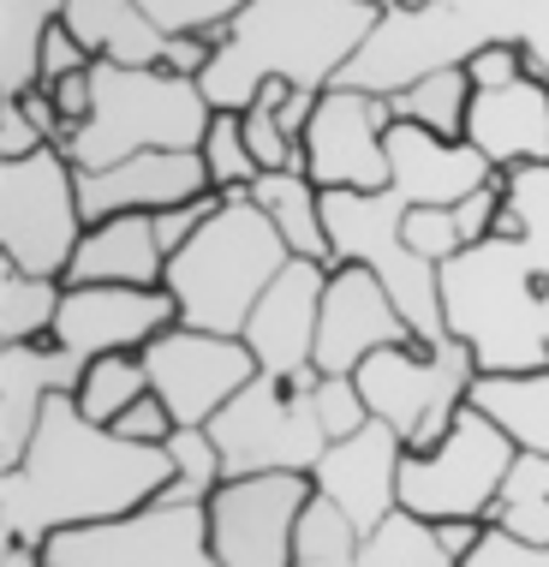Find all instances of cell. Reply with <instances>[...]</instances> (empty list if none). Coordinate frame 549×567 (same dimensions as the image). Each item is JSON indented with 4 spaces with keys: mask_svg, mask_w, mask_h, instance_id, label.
I'll return each instance as SVG.
<instances>
[{
    "mask_svg": "<svg viewBox=\"0 0 549 567\" xmlns=\"http://www.w3.org/2000/svg\"><path fill=\"white\" fill-rule=\"evenodd\" d=\"M174 484L167 449H137L108 424H90L72 394H54L42 431L12 472H0V538L49 544L54 532L126 519Z\"/></svg>",
    "mask_w": 549,
    "mask_h": 567,
    "instance_id": "6da1fadb",
    "label": "cell"
},
{
    "mask_svg": "<svg viewBox=\"0 0 549 567\" xmlns=\"http://www.w3.org/2000/svg\"><path fill=\"white\" fill-rule=\"evenodd\" d=\"M376 24L383 7L364 0H251L221 30L216 66L197 84L216 114H246L269 79H287L293 90H334Z\"/></svg>",
    "mask_w": 549,
    "mask_h": 567,
    "instance_id": "7a4b0ae2",
    "label": "cell"
},
{
    "mask_svg": "<svg viewBox=\"0 0 549 567\" xmlns=\"http://www.w3.org/2000/svg\"><path fill=\"white\" fill-rule=\"evenodd\" d=\"M442 323L472 347L484 377L549 371L543 269L514 239H484L442 264Z\"/></svg>",
    "mask_w": 549,
    "mask_h": 567,
    "instance_id": "3957f363",
    "label": "cell"
},
{
    "mask_svg": "<svg viewBox=\"0 0 549 567\" xmlns=\"http://www.w3.org/2000/svg\"><path fill=\"white\" fill-rule=\"evenodd\" d=\"M293 264L281 227L251 197H221V209L167 257V293L179 305V323L204 334H246L257 299Z\"/></svg>",
    "mask_w": 549,
    "mask_h": 567,
    "instance_id": "277c9868",
    "label": "cell"
},
{
    "mask_svg": "<svg viewBox=\"0 0 549 567\" xmlns=\"http://www.w3.org/2000/svg\"><path fill=\"white\" fill-rule=\"evenodd\" d=\"M90 84H96V109L60 144L79 174L144 156V150H204L216 109H209L197 79H179L167 66H114V60H96Z\"/></svg>",
    "mask_w": 549,
    "mask_h": 567,
    "instance_id": "5b68a950",
    "label": "cell"
},
{
    "mask_svg": "<svg viewBox=\"0 0 549 567\" xmlns=\"http://www.w3.org/2000/svg\"><path fill=\"white\" fill-rule=\"evenodd\" d=\"M406 197L401 192H323V221L334 239V264H364L389 287L424 347L448 341L442 323V269L406 245Z\"/></svg>",
    "mask_w": 549,
    "mask_h": 567,
    "instance_id": "8992f818",
    "label": "cell"
},
{
    "mask_svg": "<svg viewBox=\"0 0 549 567\" xmlns=\"http://www.w3.org/2000/svg\"><path fill=\"white\" fill-rule=\"evenodd\" d=\"M317 382H323L317 364H304L293 377L257 371L209 419V436L221 442V460H227V478H251V472H317V460L329 454V431L317 419Z\"/></svg>",
    "mask_w": 549,
    "mask_h": 567,
    "instance_id": "52a82bcc",
    "label": "cell"
},
{
    "mask_svg": "<svg viewBox=\"0 0 549 567\" xmlns=\"http://www.w3.org/2000/svg\"><path fill=\"white\" fill-rule=\"evenodd\" d=\"M478 359H472L466 341H412V347H383L371 352V359L353 371L364 406H371V419H383L401 431L406 454H424L436 449L442 436L454 431V419H460V406L472 401V382H478Z\"/></svg>",
    "mask_w": 549,
    "mask_h": 567,
    "instance_id": "ba28073f",
    "label": "cell"
},
{
    "mask_svg": "<svg viewBox=\"0 0 549 567\" xmlns=\"http://www.w3.org/2000/svg\"><path fill=\"white\" fill-rule=\"evenodd\" d=\"M84 234L90 221L79 204V167L66 150L49 144L30 162H0V264L66 281Z\"/></svg>",
    "mask_w": 549,
    "mask_h": 567,
    "instance_id": "9c48e42d",
    "label": "cell"
},
{
    "mask_svg": "<svg viewBox=\"0 0 549 567\" xmlns=\"http://www.w3.org/2000/svg\"><path fill=\"white\" fill-rule=\"evenodd\" d=\"M514 460L520 449L508 442V431L466 401L436 449L401 460V508L418 519H484L490 526Z\"/></svg>",
    "mask_w": 549,
    "mask_h": 567,
    "instance_id": "30bf717a",
    "label": "cell"
},
{
    "mask_svg": "<svg viewBox=\"0 0 549 567\" xmlns=\"http://www.w3.org/2000/svg\"><path fill=\"white\" fill-rule=\"evenodd\" d=\"M49 567H221L209 549V508L204 502H149L126 519L54 532Z\"/></svg>",
    "mask_w": 549,
    "mask_h": 567,
    "instance_id": "8fae6325",
    "label": "cell"
},
{
    "mask_svg": "<svg viewBox=\"0 0 549 567\" xmlns=\"http://www.w3.org/2000/svg\"><path fill=\"white\" fill-rule=\"evenodd\" d=\"M311 472H251L221 478L209 508V549L221 567H293L299 519L311 508Z\"/></svg>",
    "mask_w": 549,
    "mask_h": 567,
    "instance_id": "7c38bea8",
    "label": "cell"
},
{
    "mask_svg": "<svg viewBox=\"0 0 549 567\" xmlns=\"http://www.w3.org/2000/svg\"><path fill=\"white\" fill-rule=\"evenodd\" d=\"M490 42L478 24L448 0H431L424 12L389 7L383 24L371 30V42L353 54V66L341 72L346 90H376V96H401L418 79H431L442 66H466V54Z\"/></svg>",
    "mask_w": 549,
    "mask_h": 567,
    "instance_id": "4fadbf2b",
    "label": "cell"
},
{
    "mask_svg": "<svg viewBox=\"0 0 549 567\" xmlns=\"http://www.w3.org/2000/svg\"><path fill=\"white\" fill-rule=\"evenodd\" d=\"M137 359L149 371V394H162L174 424H209L257 377V359L239 334H204L186 323L156 334Z\"/></svg>",
    "mask_w": 549,
    "mask_h": 567,
    "instance_id": "5bb4252c",
    "label": "cell"
},
{
    "mask_svg": "<svg viewBox=\"0 0 549 567\" xmlns=\"http://www.w3.org/2000/svg\"><path fill=\"white\" fill-rule=\"evenodd\" d=\"M389 126L394 109L376 90L334 84L304 132V174L323 192H389Z\"/></svg>",
    "mask_w": 549,
    "mask_h": 567,
    "instance_id": "9a60e30c",
    "label": "cell"
},
{
    "mask_svg": "<svg viewBox=\"0 0 549 567\" xmlns=\"http://www.w3.org/2000/svg\"><path fill=\"white\" fill-rule=\"evenodd\" d=\"M418 334L389 299L364 264H334L323 287V323H317V371L323 377H353L371 352L383 347H412Z\"/></svg>",
    "mask_w": 549,
    "mask_h": 567,
    "instance_id": "2e32d148",
    "label": "cell"
},
{
    "mask_svg": "<svg viewBox=\"0 0 549 567\" xmlns=\"http://www.w3.org/2000/svg\"><path fill=\"white\" fill-rule=\"evenodd\" d=\"M167 329H179V305L167 287H66L54 341L90 364L108 352H144Z\"/></svg>",
    "mask_w": 549,
    "mask_h": 567,
    "instance_id": "e0dca14e",
    "label": "cell"
},
{
    "mask_svg": "<svg viewBox=\"0 0 549 567\" xmlns=\"http://www.w3.org/2000/svg\"><path fill=\"white\" fill-rule=\"evenodd\" d=\"M197 197H221L209 186L204 150H144L96 174H79V204L84 221L108 216H162V209H186Z\"/></svg>",
    "mask_w": 549,
    "mask_h": 567,
    "instance_id": "ac0fdd59",
    "label": "cell"
},
{
    "mask_svg": "<svg viewBox=\"0 0 549 567\" xmlns=\"http://www.w3.org/2000/svg\"><path fill=\"white\" fill-rule=\"evenodd\" d=\"M401 460H406L401 431L383 419H371L364 431L329 442V454L317 460L311 484H317V496H329L334 508L353 519L359 538H371V532L401 508Z\"/></svg>",
    "mask_w": 549,
    "mask_h": 567,
    "instance_id": "d6986e66",
    "label": "cell"
},
{
    "mask_svg": "<svg viewBox=\"0 0 549 567\" xmlns=\"http://www.w3.org/2000/svg\"><path fill=\"white\" fill-rule=\"evenodd\" d=\"M323 287H329V269L293 257V264L269 281V293L257 299V311H251V323H246L239 341L251 347V359H257L263 377H293V371H304V364H317Z\"/></svg>",
    "mask_w": 549,
    "mask_h": 567,
    "instance_id": "ffe728a7",
    "label": "cell"
},
{
    "mask_svg": "<svg viewBox=\"0 0 549 567\" xmlns=\"http://www.w3.org/2000/svg\"><path fill=\"white\" fill-rule=\"evenodd\" d=\"M84 359H72L54 334L24 347H0V472H12L42 431L54 394H79Z\"/></svg>",
    "mask_w": 549,
    "mask_h": 567,
    "instance_id": "44dd1931",
    "label": "cell"
},
{
    "mask_svg": "<svg viewBox=\"0 0 549 567\" xmlns=\"http://www.w3.org/2000/svg\"><path fill=\"white\" fill-rule=\"evenodd\" d=\"M466 144L478 150L496 174H526L549 167V79H520L508 90H472Z\"/></svg>",
    "mask_w": 549,
    "mask_h": 567,
    "instance_id": "7402d4cb",
    "label": "cell"
},
{
    "mask_svg": "<svg viewBox=\"0 0 549 567\" xmlns=\"http://www.w3.org/2000/svg\"><path fill=\"white\" fill-rule=\"evenodd\" d=\"M490 179H496V167L472 144H448V137H436L424 126H406V120L389 126V192H401L412 209L418 204L454 209L478 186H490Z\"/></svg>",
    "mask_w": 549,
    "mask_h": 567,
    "instance_id": "603a6c76",
    "label": "cell"
},
{
    "mask_svg": "<svg viewBox=\"0 0 549 567\" xmlns=\"http://www.w3.org/2000/svg\"><path fill=\"white\" fill-rule=\"evenodd\" d=\"M167 281V251L156 239V216H108L90 221L66 269V287H162Z\"/></svg>",
    "mask_w": 549,
    "mask_h": 567,
    "instance_id": "cb8c5ba5",
    "label": "cell"
},
{
    "mask_svg": "<svg viewBox=\"0 0 549 567\" xmlns=\"http://www.w3.org/2000/svg\"><path fill=\"white\" fill-rule=\"evenodd\" d=\"M60 24L84 42L90 60H114V66H162L167 60V30L137 0H66Z\"/></svg>",
    "mask_w": 549,
    "mask_h": 567,
    "instance_id": "d4e9b609",
    "label": "cell"
},
{
    "mask_svg": "<svg viewBox=\"0 0 549 567\" xmlns=\"http://www.w3.org/2000/svg\"><path fill=\"white\" fill-rule=\"evenodd\" d=\"M251 204L281 227V239H287V251H293V257L334 269V239H329V221H323V186H317L304 167L263 174L251 186Z\"/></svg>",
    "mask_w": 549,
    "mask_h": 567,
    "instance_id": "484cf974",
    "label": "cell"
},
{
    "mask_svg": "<svg viewBox=\"0 0 549 567\" xmlns=\"http://www.w3.org/2000/svg\"><path fill=\"white\" fill-rule=\"evenodd\" d=\"M66 19V0H0V102H24L42 84V49Z\"/></svg>",
    "mask_w": 549,
    "mask_h": 567,
    "instance_id": "4316f807",
    "label": "cell"
},
{
    "mask_svg": "<svg viewBox=\"0 0 549 567\" xmlns=\"http://www.w3.org/2000/svg\"><path fill=\"white\" fill-rule=\"evenodd\" d=\"M472 406L490 424H501L520 454H549V371L478 377L472 382Z\"/></svg>",
    "mask_w": 549,
    "mask_h": 567,
    "instance_id": "83f0119b",
    "label": "cell"
},
{
    "mask_svg": "<svg viewBox=\"0 0 549 567\" xmlns=\"http://www.w3.org/2000/svg\"><path fill=\"white\" fill-rule=\"evenodd\" d=\"M394 120H406V126H424L436 137H448V144H466V109H472V79L466 66H442L431 79H418L412 90L401 96H389Z\"/></svg>",
    "mask_w": 549,
    "mask_h": 567,
    "instance_id": "f1b7e54d",
    "label": "cell"
},
{
    "mask_svg": "<svg viewBox=\"0 0 549 567\" xmlns=\"http://www.w3.org/2000/svg\"><path fill=\"white\" fill-rule=\"evenodd\" d=\"M60 299H66V281H42V275L0 264V347H24L54 334Z\"/></svg>",
    "mask_w": 549,
    "mask_h": 567,
    "instance_id": "f546056e",
    "label": "cell"
},
{
    "mask_svg": "<svg viewBox=\"0 0 549 567\" xmlns=\"http://www.w3.org/2000/svg\"><path fill=\"white\" fill-rule=\"evenodd\" d=\"M359 567H460L442 549L436 519H418L406 508H394L371 538L359 544Z\"/></svg>",
    "mask_w": 549,
    "mask_h": 567,
    "instance_id": "4dcf8cb0",
    "label": "cell"
},
{
    "mask_svg": "<svg viewBox=\"0 0 549 567\" xmlns=\"http://www.w3.org/2000/svg\"><path fill=\"white\" fill-rule=\"evenodd\" d=\"M149 394V371L137 352H108V359H90L84 364V382H79V412L90 424H114L126 406H137Z\"/></svg>",
    "mask_w": 549,
    "mask_h": 567,
    "instance_id": "1f68e13d",
    "label": "cell"
},
{
    "mask_svg": "<svg viewBox=\"0 0 549 567\" xmlns=\"http://www.w3.org/2000/svg\"><path fill=\"white\" fill-rule=\"evenodd\" d=\"M167 460H174V484L162 489L167 502H209L227 478L221 442L209 436V424H179V431L167 436Z\"/></svg>",
    "mask_w": 549,
    "mask_h": 567,
    "instance_id": "d6a6232c",
    "label": "cell"
},
{
    "mask_svg": "<svg viewBox=\"0 0 549 567\" xmlns=\"http://www.w3.org/2000/svg\"><path fill=\"white\" fill-rule=\"evenodd\" d=\"M359 532L353 519L334 508L329 496H311V508L299 519V549H293V567H359Z\"/></svg>",
    "mask_w": 549,
    "mask_h": 567,
    "instance_id": "836d02e7",
    "label": "cell"
},
{
    "mask_svg": "<svg viewBox=\"0 0 549 567\" xmlns=\"http://www.w3.org/2000/svg\"><path fill=\"white\" fill-rule=\"evenodd\" d=\"M204 167H209V186L221 197H251V186L263 179L251 144H246V120L239 114H216L209 120V137H204Z\"/></svg>",
    "mask_w": 549,
    "mask_h": 567,
    "instance_id": "e575fe53",
    "label": "cell"
},
{
    "mask_svg": "<svg viewBox=\"0 0 549 567\" xmlns=\"http://www.w3.org/2000/svg\"><path fill=\"white\" fill-rule=\"evenodd\" d=\"M531 49L520 37H490V42H478V49L466 54V79L472 90H508V84H520L531 79Z\"/></svg>",
    "mask_w": 549,
    "mask_h": 567,
    "instance_id": "d590c367",
    "label": "cell"
},
{
    "mask_svg": "<svg viewBox=\"0 0 549 567\" xmlns=\"http://www.w3.org/2000/svg\"><path fill=\"white\" fill-rule=\"evenodd\" d=\"M137 7H144L167 37H186V30H216V37H221V30L234 24L251 0H137Z\"/></svg>",
    "mask_w": 549,
    "mask_h": 567,
    "instance_id": "8d00e7d4",
    "label": "cell"
},
{
    "mask_svg": "<svg viewBox=\"0 0 549 567\" xmlns=\"http://www.w3.org/2000/svg\"><path fill=\"white\" fill-rule=\"evenodd\" d=\"M406 245L424 257V264H448V257H460L466 251V234H460V221H454V209H442V204H418V209H406Z\"/></svg>",
    "mask_w": 549,
    "mask_h": 567,
    "instance_id": "74e56055",
    "label": "cell"
},
{
    "mask_svg": "<svg viewBox=\"0 0 549 567\" xmlns=\"http://www.w3.org/2000/svg\"><path fill=\"white\" fill-rule=\"evenodd\" d=\"M317 419H323L329 442L364 431V424H371V406H364L359 382L353 377H323V382H317Z\"/></svg>",
    "mask_w": 549,
    "mask_h": 567,
    "instance_id": "f35d334b",
    "label": "cell"
},
{
    "mask_svg": "<svg viewBox=\"0 0 549 567\" xmlns=\"http://www.w3.org/2000/svg\"><path fill=\"white\" fill-rule=\"evenodd\" d=\"M108 431H114V436H126V442H137V449H167V436H174L179 424H174V412L162 406V394H144L137 406L120 412Z\"/></svg>",
    "mask_w": 549,
    "mask_h": 567,
    "instance_id": "ab89813d",
    "label": "cell"
},
{
    "mask_svg": "<svg viewBox=\"0 0 549 567\" xmlns=\"http://www.w3.org/2000/svg\"><path fill=\"white\" fill-rule=\"evenodd\" d=\"M501 204H508V174H496L490 186H478L466 204H454V221H460V234H466V251L496 234V209Z\"/></svg>",
    "mask_w": 549,
    "mask_h": 567,
    "instance_id": "60d3db41",
    "label": "cell"
},
{
    "mask_svg": "<svg viewBox=\"0 0 549 567\" xmlns=\"http://www.w3.org/2000/svg\"><path fill=\"white\" fill-rule=\"evenodd\" d=\"M460 567H549V544H520L508 532H484V544L472 549Z\"/></svg>",
    "mask_w": 549,
    "mask_h": 567,
    "instance_id": "b9f144b4",
    "label": "cell"
},
{
    "mask_svg": "<svg viewBox=\"0 0 549 567\" xmlns=\"http://www.w3.org/2000/svg\"><path fill=\"white\" fill-rule=\"evenodd\" d=\"M216 49L221 37L216 30H186V37H167V72H179V79H204L209 66H216Z\"/></svg>",
    "mask_w": 549,
    "mask_h": 567,
    "instance_id": "7bdbcfd3",
    "label": "cell"
},
{
    "mask_svg": "<svg viewBox=\"0 0 549 567\" xmlns=\"http://www.w3.org/2000/svg\"><path fill=\"white\" fill-rule=\"evenodd\" d=\"M37 150H49V137L37 132L24 102H0V162H30Z\"/></svg>",
    "mask_w": 549,
    "mask_h": 567,
    "instance_id": "ee69618b",
    "label": "cell"
},
{
    "mask_svg": "<svg viewBox=\"0 0 549 567\" xmlns=\"http://www.w3.org/2000/svg\"><path fill=\"white\" fill-rule=\"evenodd\" d=\"M216 209H221V197H197V204H186V209H162V216H156V239H162V251L174 257L179 245H186V239L197 234V227L216 216Z\"/></svg>",
    "mask_w": 549,
    "mask_h": 567,
    "instance_id": "f6af8a7d",
    "label": "cell"
},
{
    "mask_svg": "<svg viewBox=\"0 0 549 567\" xmlns=\"http://www.w3.org/2000/svg\"><path fill=\"white\" fill-rule=\"evenodd\" d=\"M90 66H96V60L84 54V42L72 37L66 24H60L54 37H49V49H42V84H60V79H72V72H90Z\"/></svg>",
    "mask_w": 549,
    "mask_h": 567,
    "instance_id": "bcb514c9",
    "label": "cell"
},
{
    "mask_svg": "<svg viewBox=\"0 0 549 567\" xmlns=\"http://www.w3.org/2000/svg\"><path fill=\"white\" fill-rule=\"evenodd\" d=\"M484 532H490L484 519H436V538H442V549H448L454 561H466L472 549L484 544Z\"/></svg>",
    "mask_w": 549,
    "mask_h": 567,
    "instance_id": "7dc6e473",
    "label": "cell"
},
{
    "mask_svg": "<svg viewBox=\"0 0 549 567\" xmlns=\"http://www.w3.org/2000/svg\"><path fill=\"white\" fill-rule=\"evenodd\" d=\"M24 114L37 120V132L49 137V144H66V137H72V132H66V120H60V109H54V96H49V90H42V84H37V90H30V96H24Z\"/></svg>",
    "mask_w": 549,
    "mask_h": 567,
    "instance_id": "c3c4849f",
    "label": "cell"
},
{
    "mask_svg": "<svg viewBox=\"0 0 549 567\" xmlns=\"http://www.w3.org/2000/svg\"><path fill=\"white\" fill-rule=\"evenodd\" d=\"M501 489H531V496H543V502H549V454H520Z\"/></svg>",
    "mask_w": 549,
    "mask_h": 567,
    "instance_id": "681fc988",
    "label": "cell"
},
{
    "mask_svg": "<svg viewBox=\"0 0 549 567\" xmlns=\"http://www.w3.org/2000/svg\"><path fill=\"white\" fill-rule=\"evenodd\" d=\"M0 567H49V549L24 538H0Z\"/></svg>",
    "mask_w": 549,
    "mask_h": 567,
    "instance_id": "f907efd6",
    "label": "cell"
},
{
    "mask_svg": "<svg viewBox=\"0 0 549 567\" xmlns=\"http://www.w3.org/2000/svg\"><path fill=\"white\" fill-rule=\"evenodd\" d=\"M543 323H549V275H543Z\"/></svg>",
    "mask_w": 549,
    "mask_h": 567,
    "instance_id": "816d5d0a",
    "label": "cell"
},
{
    "mask_svg": "<svg viewBox=\"0 0 549 567\" xmlns=\"http://www.w3.org/2000/svg\"><path fill=\"white\" fill-rule=\"evenodd\" d=\"M364 7H383V12H389V7H394V0H364Z\"/></svg>",
    "mask_w": 549,
    "mask_h": 567,
    "instance_id": "f5cc1de1",
    "label": "cell"
}]
</instances>
